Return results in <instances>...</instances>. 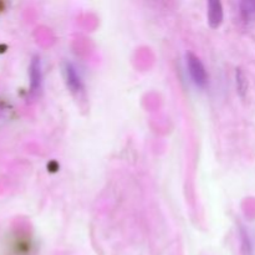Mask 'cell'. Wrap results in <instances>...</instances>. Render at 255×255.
Returning <instances> with one entry per match:
<instances>
[{"label":"cell","instance_id":"277c9868","mask_svg":"<svg viewBox=\"0 0 255 255\" xmlns=\"http://www.w3.org/2000/svg\"><path fill=\"white\" fill-rule=\"evenodd\" d=\"M30 79H31V90L36 91L41 85V66L39 57H34L30 66Z\"/></svg>","mask_w":255,"mask_h":255},{"label":"cell","instance_id":"8992f818","mask_svg":"<svg viewBox=\"0 0 255 255\" xmlns=\"http://www.w3.org/2000/svg\"><path fill=\"white\" fill-rule=\"evenodd\" d=\"M237 89H238V92L244 96L247 92V89H248V82H247L246 76H244L243 71L241 69H237Z\"/></svg>","mask_w":255,"mask_h":255},{"label":"cell","instance_id":"3957f363","mask_svg":"<svg viewBox=\"0 0 255 255\" xmlns=\"http://www.w3.org/2000/svg\"><path fill=\"white\" fill-rule=\"evenodd\" d=\"M65 74H66L67 85L70 86V89L72 91H80L82 89V81L76 67L71 64H67L65 67Z\"/></svg>","mask_w":255,"mask_h":255},{"label":"cell","instance_id":"7a4b0ae2","mask_svg":"<svg viewBox=\"0 0 255 255\" xmlns=\"http://www.w3.org/2000/svg\"><path fill=\"white\" fill-rule=\"evenodd\" d=\"M223 21V6L221 1L208 2V22L212 27H218Z\"/></svg>","mask_w":255,"mask_h":255},{"label":"cell","instance_id":"5b68a950","mask_svg":"<svg viewBox=\"0 0 255 255\" xmlns=\"http://www.w3.org/2000/svg\"><path fill=\"white\" fill-rule=\"evenodd\" d=\"M242 15H243L244 20L248 21L255 17V1H244L242 2Z\"/></svg>","mask_w":255,"mask_h":255},{"label":"cell","instance_id":"6da1fadb","mask_svg":"<svg viewBox=\"0 0 255 255\" xmlns=\"http://www.w3.org/2000/svg\"><path fill=\"white\" fill-rule=\"evenodd\" d=\"M187 60V69H188L189 75H191V79L194 84L198 87H204L207 84V71L204 65L202 64V61L199 60V57H197L196 55L188 52L186 55Z\"/></svg>","mask_w":255,"mask_h":255}]
</instances>
